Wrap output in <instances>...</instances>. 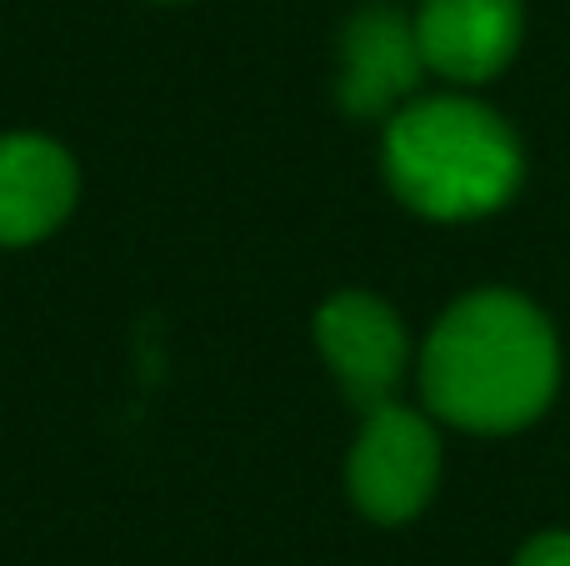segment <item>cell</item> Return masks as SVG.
<instances>
[{
	"instance_id": "cell-4",
	"label": "cell",
	"mask_w": 570,
	"mask_h": 566,
	"mask_svg": "<svg viewBox=\"0 0 570 566\" xmlns=\"http://www.w3.org/2000/svg\"><path fill=\"white\" fill-rule=\"evenodd\" d=\"M315 341H321L331 371L341 377L345 397L361 411H375L391 401V391L405 377V331L385 301L365 291H341L315 316Z\"/></svg>"
},
{
	"instance_id": "cell-2",
	"label": "cell",
	"mask_w": 570,
	"mask_h": 566,
	"mask_svg": "<svg viewBox=\"0 0 570 566\" xmlns=\"http://www.w3.org/2000/svg\"><path fill=\"white\" fill-rule=\"evenodd\" d=\"M385 176L431 221L491 216L521 186V140L475 100H415L385 130Z\"/></svg>"
},
{
	"instance_id": "cell-8",
	"label": "cell",
	"mask_w": 570,
	"mask_h": 566,
	"mask_svg": "<svg viewBox=\"0 0 570 566\" xmlns=\"http://www.w3.org/2000/svg\"><path fill=\"white\" fill-rule=\"evenodd\" d=\"M515 566H570V531H541L521 547Z\"/></svg>"
},
{
	"instance_id": "cell-7",
	"label": "cell",
	"mask_w": 570,
	"mask_h": 566,
	"mask_svg": "<svg viewBox=\"0 0 570 566\" xmlns=\"http://www.w3.org/2000/svg\"><path fill=\"white\" fill-rule=\"evenodd\" d=\"M76 206V160L46 136H0V246H26Z\"/></svg>"
},
{
	"instance_id": "cell-1",
	"label": "cell",
	"mask_w": 570,
	"mask_h": 566,
	"mask_svg": "<svg viewBox=\"0 0 570 566\" xmlns=\"http://www.w3.org/2000/svg\"><path fill=\"white\" fill-rule=\"evenodd\" d=\"M561 351L546 316L515 291L455 301L421 357V391L435 417L465 431H515L556 397Z\"/></svg>"
},
{
	"instance_id": "cell-6",
	"label": "cell",
	"mask_w": 570,
	"mask_h": 566,
	"mask_svg": "<svg viewBox=\"0 0 570 566\" xmlns=\"http://www.w3.org/2000/svg\"><path fill=\"white\" fill-rule=\"evenodd\" d=\"M345 70H341V106L351 116H381L421 80V40L415 20H405L395 6H365L345 26Z\"/></svg>"
},
{
	"instance_id": "cell-5",
	"label": "cell",
	"mask_w": 570,
	"mask_h": 566,
	"mask_svg": "<svg viewBox=\"0 0 570 566\" xmlns=\"http://www.w3.org/2000/svg\"><path fill=\"white\" fill-rule=\"evenodd\" d=\"M415 40L445 80H491L521 46V0H425Z\"/></svg>"
},
{
	"instance_id": "cell-3",
	"label": "cell",
	"mask_w": 570,
	"mask_h": 566,
	"mask_svg": "<svg viewBox=\"0 0 570 566\" xmlns=\"http://www.w3.org/2000/svg\"><path fill=\"white\" fill-rule=\"evenodd\" d=\"M435 477H441V441L431 421L395 401L365 411V431L351 451V497L365 517L381 527L411 521L431 501Z\"/></svg>"
}]
</instances>
